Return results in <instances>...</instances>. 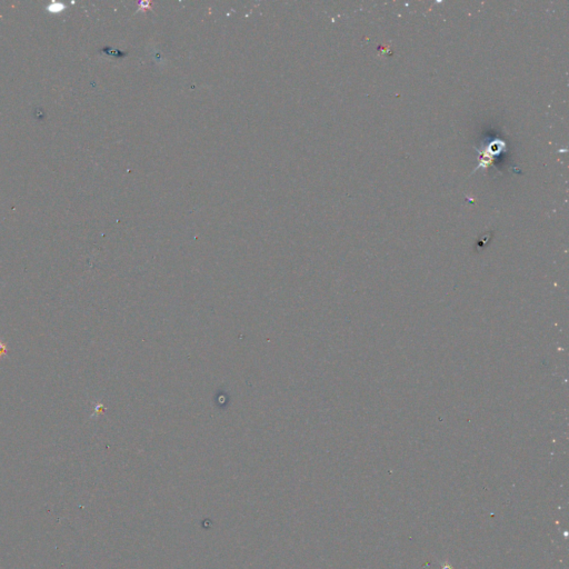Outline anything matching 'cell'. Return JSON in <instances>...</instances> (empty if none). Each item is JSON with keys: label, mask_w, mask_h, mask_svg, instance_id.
<instances>
[{"label": "cell", "mask_w": 569, "mask_h": 569, "mask_svg": "<svg viewBox=\"0 0 569 569\" xmlns=\"http://www.w3.org/2000/svg\"><path fill=\"white\" fill-rule=\"evenodd\" d=\"M7 353V349H6V347L4 346L3 342H0V357L3 355H6Z\"/></svg>", "instance_id": "1"}]
</instances>
